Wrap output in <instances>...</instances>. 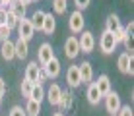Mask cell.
Here are the masks:
<instances>
[{"instance_id":"obj_1","label":"cell","mask_w":134,"mask_h":116,"mask_svg":"<svg viewBox=\"0 0 134 116\" xmlns=\"http://www.w3.org/2000/svg\"><path fill=\"white\" fill-rule=\"evenodd\" d=\"M16 29H18V39L27 41V43H29V41L33 39V35H35V29H33V25H31L29 17H21V20L18 21Z\"/></svg>"},{"instance_id":"obj_2","label":"cell","mask_w":134,"mask_h":116,"mask_svg":"<svg viewBox=\"0 0 134 116\" xmlns=\"http://www.w3.org/2000/svg\"><path fill=\"white\" fill-rule=\"evenodd\" d=\"M84 23H86L84 14L80 10H74L70 14V17H68V29H70V33H74V35L82 33V31H84Z\"/></svg>"},{"instance_id":"obj_3","label":"cell","mask_w":134,"mask_h":116,"mask_svg":"<svg viewBox=\"0 0 134 116\" xmlns=\"http://www.w3.org/2000/svg\"><path fill=\"white\" fill-rule=\"evenodd\" d=\"M78 45H80V52H86V54H90V52H93V48H95V37L91 31H82V35H80V39H78Z\"/></svg>"},{"instance_id":"obj_4","label":"cell","mask_w":134,"mask_h":116,"mask_svg":"<svg viewBox=\"0 0 134 116\" xmlns=\"http://www.w3.org/2000/svg\"><path fill=\"white\" fill-rule=\"evenodd\" d=\"M103 99H105V108H107V112H109L111 116H115V114L119 112V108L122 106L121 97H119V93H115V91H109Z\"/></svg>"},{"instance_id":"obj_5","label":"cell","mask_w":134,"mask_h":116,"mask_svg":"<svg viewBox=\"0 0 134 116\" xmlns=\"http://www.w3.org/2000/svg\"><path fill=\"white\" fill-rule=\"evenodd\" d=\"M99 48H101V52H103V54L115 52V48H117L115 35L109 33V31H103V35H101V39H99Z\"/></svg>"},{"instance_id":"obj_6","label":"cell","mask_w":134,"mask_h":116,"mask_svg":"<svg viewBox=\"0 0 134 116\" xmlns=\"http://www.w3.org/2000/svg\"><path fill=\"white\" fill-rule=\"evenodd\" d=\"M64 54H66V58H78V54H80V45H78V37L70 35L66 39V43H64Z\"/></svg>"},{"instance_id":"obj_7","label":"cell","mask_w":134,"mask_h":116,"mask_svg":"<svg viewBox=\"0 0 134 116\" xmlns=\"http://www.w3.org/2000/svg\"><path fill=\"white\" fill-rule=\"evenodd\" d=\"M53 58H54L53 46H51L49 43H43V45L39 46V50H37V60H39V66H45V64L51 62Z\"/></svg>"},{"instance_id":"obj_8","label":"cell","mask_w":134,"mask_h":116,"mask_svg":"<svg viewBox=\"0 0 134 116\" xmlns=\"http://www.w3.org/2000/svg\"><path fill=\"white\" fill-rule=\"evenodd\" d=\"M58 108H60V112H70V110L74 108V93L70 89L62 91L60 93V101H58Z\"/></svg>"},{"instance_id":"obj_9","label":"cell","mask_w":134,"mask_h":116,"mask_svg":"<svg viewBox=\"0 0 134 116\" xmlns=\"http://www.w3.org/2000/svg\"><path fill=\"white\" fill-rule=\"evenodd\" d=\"M45 70V74H47V77L49 80H57L58 76H60V60H58L57 56H54L51 62H47L45 66H41Z\"/></svg>"},{"instance_id":"obj_10","label":"cell","mask_w":134,"mask_h":116,"mask_svg":"<svg viewBox=\"0 0 134 116\" xmlns=\"http://www.w3.org/2000/svg\"><path fill=\"white\" fill-rule=\"evenodd\" d=\"M132 60H134V56H130V54H126V52L119 56L117 66H119V70H121V74H126V76H132V74H134V70H132Z\"/></svg>"},{"instance_id":"obj_11","label":"cell","mask_w":134,"mask_h":116,"mask_svg":"<svg viewBox=\"0 0 134 116\" xmlns=\"http://www.w3.org/2000/svg\"><path fill=\"white\" fill-rule=\"evenodd\" d=\"M78 72H80L82 83H91V80H93V66H91V62L78 64Z\"/></svg>"},{"instance_id":"obj_12","label":"cell","mask_w":134,"mask_h":116,"mask_svg":"<svg viewBox=\"0 0 134 116\" xmlns=\"http://www.w3.org/2000/svg\"><path fill=\"white\" fill-rule=\"evenodd\" d=\"M66 83L70 89H76V87L82 85V80H80V72H78V66H70L66 72Z\"/></svg>"},{"instance_id":"obj_13","label":"cell","mask_w":134,"mask_h":116,"mask_svg":"<svg viewBox=\"0 0 134 116\" xmlns=\"http://www.w3.org/2000/svg\"><path fill=\"white\" fill-rule=\"evenodd\" d=\"M86 97H87V103H90L91 106H97L101 103V93L97 91V87H95V83L91 81V83H87V93H86Z\"/></svg>"},{"instance_id":"obj_14","label":"cell","mask_w":134,"mask_h":116,"mask_svg":"<svg viewBox=\"0 0 134 116\" xmlns=\"http://www.w3.org/2000/svg\"><path fill=\"white\" fill-rule=\"evenodd\" d=\"M93 83H95V87H97V91L101 93V97H105L109 91H113L111 89V80H109L107 74H101L97 77V81H93Z\"/></svg>"},{"instance_id":"obj_15","label":"cell","mask_w":134,"mask_h":116,"mask_svg":"<svg viewBox=\"0 0 134 116\" xmlns=\"http://www.w3.org/2000/svg\"><path fill=\"white\" fill-rule=\"evenodd\" d=\"M14 52H16V58L18 60H25L27 54H29V45H27V41L18 39L16 43H14Z\"/></svg>"},{"instance_id":"obj_16","label":"cell","mask_w":134,"mask_h":116,"mask_svg":"<svg viewBox=\"0 0 134 116\" xmlns=\"http://www.w3.org/2000/svg\"><path fill=\"white\" fill-rule=\"evenodd\" d=\"M60 93H62V89L57 85V83H53V85L49 87V91H45V95H47L51 106H57L58 105V101H60Z\"/></svg>"},{"instance_id":"obj_17","label":"cell","mask_w":134,"mask_h":116,"mask_svg":"<svg viewBox=\"0 0 134 116\" xmlns=\"http://www.w3.org/2000/svg\"><path fill=\"white\" fill-rule=\"evenodd\" d=\"M39 70H41V66H37V62H29V64H27V68H25V80L29 83H33V85H37Z\"/></svg>"},{"instance_id":"obj_18","label":"cell","mask_w":134,"mask_h":116,"mask_svg":"<svg viewBox=\"0 0 134 116\" xmlns=\"http://www.w3.org/2000/svg\"><path fill=\"white\" fill-rule=\"evenodd\" d=\"M121 20H119L117 14H109L107 20H105V31H109V33H115V31L121 29Z\"/></svg>"},{"instance_id":"obj_19","label":"cell","mask_w":134,"mask_h":116,"mask_svg":"<svg viewBox=\"0 0 134 116\" xmlns=\"http://www.w3.org/2000/svg\"><path fill=\"white\" fill-rule=\"evenodd\" d=\"M124 31H126V35H124L122 43H124V48H126V54L134 56V52H132V31H134V21L128 23V25L124 27Z\"/></svg>"},{"instance_id":"obj_20","label":"cell","mask_w":134,"mask_h":116,"mask_svg":"<svg viewBox=\"0 0 134 116\" xmlns=\"http://www.w3.org/2000/svg\"><path fill=\"white\" fill-rule=\"evenodd\" d=\"M54 29H57V20L53 17V14H45V21H43L41 31H43L45 35H53Z\"/></svg>"},{"instance_id":"obj_21","label":"cell","mask_w":134,"mask_h":116,"mask_svg":"<svg viewBox=\"0 0 134 116\" xmlns=\"http://www.w3.org/2000/svg\"><path fill=\"white\" fill-rule=\"evenodd\" d=\"M0 54H2L4 60H14V58H16V52H14V43H12L10 39L2 43V46H0Z\"/></svg>"},{"instance_id":"obj_22","label":"cell","mask_w":134,"mask_h":116,"mask_svg":"<svg viewBox=\"0 0 134 116\" xmlns=\"http://www.w3.org/2000/svg\"><path fill=\"white\" fill-rule=\"evenodd\" d=\"M45 14H47V12L37 10V12H33V16L29 17V21H31V25H33L35 31H41V27H43V21H45Z\"/></svg>"},{"instance_id":"obj_23","label":"cell","mask_w":134,"mask_h":116,"mask_svg":"<svg viewBox=\"0 0 134 116\" xmlns=\"http://www.w3.org/2000/svg\"><path fill=\"white\" fill-rule=\"evenodd\" d=\"M14 16L18 17V20H21V17H25V6L20 2V0H12L10 2V8H8Z\"/></svg>"},{"instance_id":"obj_24","label":"cell","mask_w":134,"mask_h":116,"mask_svg":"<svg viewBox=\"0 0 134 116\" xmlns=\"http://www.w3.org/2000/svg\"><path fill=\"white\" fill-rule=\"evenodd\" d=\"M24 110H25V114H27V116H39V114H41V103L27 99V106H25Z\"/></svg>"},{"instance_id":"obj_25","label":"cell","mask_w":134,"mask_h":116,"mask_svg":"<svg viewBox=\"0 0 134 116\" xmlns=\"http://www.w3.org/2000/svg\"><path fill=\"white\" fill-rule=\"evenodd\" d=\"M29 99H31V101H37V103H41V101L45 99V89H43V85H39V83H37V85H33Z\"/></svg>"},{"instance_id":"obj_26","label":"cell","mask_w":134,"mask_h":116,"mask_svg":"<svg viewBox=\"0 0 134 116\" xmlns=\"http://www.w3.org/2000/svg\"><path fill=\"white\" fill-rule=\"evenodd\" d=\"M18 21H20V20H18V17L14 16L10 10H6V21H4V25H6L10 31H14V29L18 27Z\"/></svg>"},{"instance_id":"obj_27","label":"cell","mask_w":134,"mask_h":116,"mask_svg":"<svg viewBox=\"0 0 134 116\" xmlns=\"http://www.w3.org/2000/svg\"><path fill=\"white\" fill-rule=\"evenodd\" d=\"M66 8H68V0H53V10H54V14L62 16V14L66 12Z\"/></svg>"},{"instance_id":"obj_28","label":"cell","mask_w":134,"mask_h":116,"mask_svg":"<svg viewBox=\"0 0 134 116\" xmlns=\"http://www.w3.org/2000/svg\"><path fill=\"white\" fill-rule=\"evenodd\" d=\"M20 89H21V95H24L25 99H29L31 89H33V83H29L27 80H24V81H21V85H20Z\"/></svg>"},{"instance_id":"obj_29","label":"cell","mask_w":134,"mask_h":116,"mask_svg":"<svg viewBox=\"0 0 134 116\" xmlns=\"http://www.w3.org/2000/svg\"><path fill=\"white\" fill-rule=\"evenodd\" d=\"M115 116H134V112H132V106L130 105H126V106H121V108H119V112L115 114Z\"/></svg>"},{"instance_id":"obj_30","label":"cell","mask_w":134,"mask_h":116,"mask_svg":"<svg viewBox=\"0 0 134 116\" xmlns=\"http://www.w3.org/2000/svg\"><path fill=\"white\" fill-rule=\"evenodd\" d=\"M10 35H12V31L8 29L6 25H0V41H2V43H4V41H8V39H10Z\"/></svg>"},{"instance_id":"obj_31","label":"cell","mask_w":134,"mask_h":116,"mask_svg":"<svg viewBox=\"0 0 134 116\" xmlns=\"http://www.w3.org/2000/svg\"><path fill=\"white\" fill-rule=\"evenodd\" d=\"M74 4H76V8L82 12V10H86V8L91 4V0H74Z\"/></svg>"},{"instance_id":"obj_32","label":"cell","mask_w":134,"mask_h":116,"mask_svg":"<svg viewBox=\"0 0 134 116\" xmlns=\"http://www.w3.org/2000/svg\"><path fill=\"white\" fill-rule=\"evenodd\" d=\"M115 41H117V45L119 43H122V39H124V35H126V31H124V27H121V29H119V31H115Z\"/></svg>"},{"instance_id":"obj_33","label":"cell","mask_w":134,"mask_h":116,"mask_svg":"<svg viewBox=\"0 0 134 116\" xmlns=\"http://www.w3.org/2000/svg\"><path fill=\"white\" fill-rule=\"evenodd\" d=\"M10 116H27V114H25V110L21 108V106H12Z\"/></svg>"},{"instance_id":"obj_34","label":"cell","mask_w":134,"mask_h":116,"mask_svg":"<svg viewBox=\"0 0 134 116\" xmlns=\"http://www.w3.org/2000/svg\"><path fill=\"white\" fill-rule=\"evenodd\" d=\"M49 77H47V74H45V70L41 68L39 70V77H37V83H39V85H43V81H47Z\"/></svg>"},{"instance_id":"obj_35","label":"cell","mask_w":134,"mask_h":116,"mask_svg":"<svg viewBox=\"0 0 134 116\" xmlns=\"http://www.w3.org/2000/svg\"><path fill=\"white\" fill-rule=\"evenodd\" d=\"M4 95H6V81L0 77V99H2Z\"/></svg>"},{"instance_id":"obj_36","label":"cell","mask_w":134,"mask_h":116,"mask_svg":"<svg viewBox=\"0 0 134 116\" xmlns=\"http://www.w3.org/2000/svg\"><path fill=\"white\" fill-rule=\"evenodd\" d=\"M4 21H6V8L0 10V25H4Z\"/></svg>"},{"instance_id":"obj_37","label":"cell","mask_w":134,"mask_h":116,"mask_svg":"<svg viewBox=\"0 0 134 116\" xmlns=\"http://www.w3.org/2000/svg\"><path fill=\"white\" fill-rule=\"evenodd\" d=\"M10 2H12V0H2V6H4V8H6V6H10Z\"/></svg>"},{"instance_id":"obj_38","label":"cell","mask_w":134,"mask_h":116,"mask_svg":"<svg viewBox=\"0 0 134 116\" xmlns=\"http://www.w3.org/2000/svg\"><path fill=\"white\" fill-rule=\"evenodd\" d=\"M20 2H21V4H24V6L27 8V4H29V2H31V0H20Z\"/></svg>"},{"instance_id":"obj_39","label":"cell","mask_w":134,"mask_h":116,"mask_svg":"<svg viewBox=\"0 0 134 116\" xmlns=\"http://www.w3.org/2000/svg\"><path fill=\"white\" fill-rule=\"evenodd\" d=\"M53 116H64V114H62V112H54Z\"/></svg>"},{"instance_id":"obj_40","label":"cell","mask_w":134,"mask_h":116,"mask_svg":"<svg viewBox=\"0 0 134 116\" xmlns=\"http://www.w3.org/2000/svg\"><path fill=\"white\" fill-rule=\"evenodd\" d=\"M31 2H37V0H31Z\"/></svg>"}]
</instances>
